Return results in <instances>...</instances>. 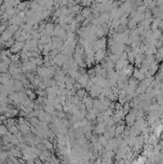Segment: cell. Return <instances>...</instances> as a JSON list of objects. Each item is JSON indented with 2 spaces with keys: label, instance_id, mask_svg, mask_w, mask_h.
<instances>
[{
  "label": "cell",
  "instance_id": "5",
  "mask_svg": "<svg viewBox=\"0 0 163 164\" xmlns=\"http://www.w3.org/2000/svg\"><path fill=\"white\" fill-rule=\"evenodd\" d=\"M7 133V128L3 125H0V134L1 135H5Z\"/></svg>",
  "mask_w": 163,
  "mask_h": 164
},
{
  "label": "cell",
  "instance_id": "7",
  "mask_svg": "<svg viewBox=\"0 0 163 164\" xmlns=\"http://www.w3.org/2000/svg\"><path fill=\"white\" fill-rule=\"evenodd\" d=\"M5 30H6V25L5 24H1L0 25V33H3Z\"/></svg>",
  "mask_w": 163,
  "mask_h": 164
},
{
  "label": "cell",
  "instance_id": "4",
  "mask_svg": "<svg viewBox=\"0 0 163 164\" xmlns=\"http://www.w3.org/2000/svg\"><path fill=\"white\" fill-rule=\"evenodd\" d=\"M44 143V145H45V148L48 149V150H52L53 149V145H52V143L49 141H47V140H43L42 141Z\"/></svg>",
  "mask_w": 163,
  "mask_h": 164
},
{
  "label": "cell",
  "instance_id": "2",
  "mask_svg": "<svg viewBox=\"0 0 163 164\" xmlns=\"http://www.w3.org/2000/svg\"><path fill=\"white\" fill-rule=\"evenodd\" d=\"M8 69H9V64H8V63H6L5 62L0 63V72L5 73L8 71Z\"/></svg>",
  "mask_w": 163,
  "mask_h": 164
},
{
  "label": "cell",
  "instance_id": "8",
  "mask_svg": "<svg viewBox=\"0 0 163 164\" xmlns=\"http://www.w3.org/2000/svg\"><path fill=\"white\" fill-rule=\"evenodd\" d=\"M0 25H1V22H0Z\"/></svg>",
  "mask_w": 163,
  "mask_h": 164
},
{
  "label": "cell",
  "instance_id": "6",
  "mask_svg": "<svg viewBox=\"0 0 163 164\" xmlns=\"http://www.w3.org/2000/svg\"><path fill=\"white\" fill-rule=\"evenodd\" d=\"M13 43H15V42H13V39L10 38V39H8V40H7V42L5 43V45H6L7 47H12V46L13 45Z\"/></svg>",
  "mask_w": 163,
  "mask_h": 164
},
{
  "label": "cell",
  "instance_id": "1",
  "mask_svg": "<svg viewBox=\"0 0 163 164\" xmlns=\"http://www.w3.org/2000/svg\"><path fill=\"white\" fill-rule=\"evenodd\" d=\"M12 36H13V33L10 31V30H5V31L2 33V36H1V39L3 41H7L8 39L12 38Z\"/></svg>",
  "mask_w": 163,
  "mask_h": 164
},
{
  "label": "cell",
  "instance_id": "3",
  "mask_svg": "<svg viewBox=\"0 0 163 164\" xmlns=\"http://www.w3.org/2000/svg\"><path fill=\"white\" fill-rule=\"evenodd\" d=\"M8 30H10V31L12 32L13 34H15V33H16V32L18 30V26L16 25V24H11V25L9 26Z\"/></svg>",
  "mask_w": 163,
  "mask_h": 164
}]
</instances>
